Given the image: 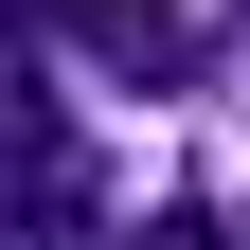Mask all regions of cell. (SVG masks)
Masks as SVG:
<instances>
[{
    "mask_svg": "<svg viewBox=\"0 0 250 250\" xmlns=\"http://www.w3.org/2000/svg\"><path fill=\"white\" fill-rule=\"evenodd\" d=\"M36 18H72V54L125 72V89H179L197 72V18H179V0H36Z\"/></svg>",
    "mask_w": 250,
    "mask_h": 250,
    "instance_id": "obj_1",
    "label": "cell"
},
{
    "mask_svg": "<svg viewBox=\"0 0 250 250\" xmlns=\"http://www.w3.org/2000/svg\"><path fill=\"white\" fill-rule=\"evenodd\" d=\"M125 250H250V232H232V214H197V197H179V214H143Z\"/></svg>",
    "mask_w": 250,
    "mask_h": 250,
    "instance_id": "obj_2",
    "label": "cell"
}]
</instances>
